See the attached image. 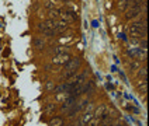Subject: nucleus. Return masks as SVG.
<instances>
[{
    "label": "nucleus",
    "mask_w": 149,
    "mask_h": 126,
    "mask_svg": "<svg viewBox=\"0 0 149 126\" xmlns=\"http://www.w3.org/2000/svg\"><path fill=\"white\" fill-rule=\"evenodd\" d=\"M44 45H45V41H44V38H35V41H34V46L37 48V49H42L44 48Z\"/></svg>",
    "instance_id": "nucleus-13"
},
{
    "label": "nucleus",
    "mask_w": 149,
    "mask_h": 126,
    "mask_svg": "<svg viewBox=\"0 0 149 126\" xmlns=\"http://www.w3.org/2000/svg\"><path fill=\"white\" fill-rule=\"evenodd\" d=\"M106 111H107V107H106V105H101L100 108H97L94 112H93V118H94V119H97V120H101L103 118L107 115V114H106Z\"/></svg>",
    "instance_id": "nucleus-9"
},
{
    "label": "nucleus",
    "mask_w": 149,
    "mask_h": 126,
    "mask_svg": "<svg viewBox=\"0 0 149 126\" xmlns=\"http://www.w3.org/2000/svg\"><path fill=\"white\" fill-rule=\"evenodd\" d=\"M69 48L68 46H58L55 48V55H59V53H68Z\"/></svg>",
    "instance_id": "nucleus-15"
},
{
    "label": "nucleus",
    "mask_w": 149,
    "mask_h": 126,
    "mask_svg": "<svg viewBox=\"0 0 149 126\" xmlns=\"http://www.w3.org/2000/svg\"><path fill=\"white\" fill-rule=\"evenodd\" d=\"M51 126H63V119L61 116H55L52 120L49 122Z\"/></svg>",
    "instance_id": "nucleus-12"
},
{
    "label": "nucleus",
    "mask_w": 149,
    "mask_h": 126,
    "mask_svg": "<svg viewBox=\"0 0 149 126\" xmlns=\"http://www.w3.org/2000/svg\"><path fill=\"white\" fill-rule=\"evenodd\" d=\"M68 24L69 23H66L65 20H61V21H56V25H55V34H61L63 32V31H66L68 30Z\"/></svg>",
    "instance_id": "nucleus-10"
},
{
    "label": "nucleus",
    "mask_w": 149,
    "mask_h": 126,
    "mask_svg": "<svg viewBox=\"0 0 149 126\" xmlns=\"http://www.w3.org/2000/svg\"><path fill=\"white\" fill-rule=\"evenodd\" d=\"M97 125H99V120L93 118V119H91V120H90V122H89V123H87L86 126H97Z\"/></svg>",
    "instance_id": "nucleus-17"
},
{
    "label": "nucleus",
    "mask_w": 149,
    "mask_h": 126,
    "mask_svg": "<svg viewBox=\"0 0 149 126\" xmlns=\"http://www.w3.org/2000/svg\"><path fill=\"white\" fill-rule=\"evenodd\" d=\"M128 34L132 36V38H139V36H145L146 35V27L142 23H132V24L128 25Z\"/></svg>",
    "instance_id": "nucleus-2"
},
{
    "label": "nucleus",
    "mask_w": 149,
    "mask_h": 126,
    "mask_svg": "<svg viewBox=\"0 0 149 126\" xmlns=\"http://www.w3.org/2000/svg\"><path fill=\"white\" fill-rule=\"evenodd\" d=\"M70 59L72 58H70L69 53H59V55H55L52 58V63L54 65H66Z\"/></svg>",
    "instance_id": "nucleus-6"
},
{
    "label": "nucleus",
    "mask_w": 149,
    "mask_h": 126,
    "mask_svg": "<svg viewBox=\"0 0 149 126\" xmlns=\"http://www.w3.org/2000/svg\"><path fill=\"white\" fill-rule=\"evenodd\" d=\"M93 88H94V81H93V80H86V81H84L80 87H77V88H76V90H74L70 95H72V97H74V98L77 100L80 95H83V94H86V92L91 91Z\"/></svg>",
    "instance_id": "nucleus-3"
},
{
    "label": "nucleus",
    "mask_w": 149,
    "mask_h": 126,
    "mask_svg": "<svg viewBox=\"0 0 149 126\" xmlns=\"http://www.w3.org/2000/svg\"><path fill=\"white\" fill-rule=\"evenodd\" d=\"M142 11V6H131V7L127 10V14H125V18L127 20H131V18H135L141 14Z\"/></svg>",
    "instance_id": "nucleus-7"
},
{
    "label": "nucleus",
    "mask_w": 149,
    "mask_h": 126,
    "mask_svg": "<svg viewBox=\"0 0 149 126\" xmlns=\"http://www.w3.org/2000/svg\"><path fill=\"white\" fill-rule=\"evenodd\" d=\"M138 66H139V65H138L136 62H132V63H130V69H138Z\"/></svg>",
    "instance_id": "nucleus-19"
},
{
    "label": "nucleus",
    "mask_w": 149,
    "mask_h": 126,
    "mask_svg": "<svg viewBox=\"0 0 149 126\" xmlns=\"http://www.w3.org/2000/svg\"><path fill=\"white\" fill-rule=\"evenodd\" d=\"M45 7H47V8H49V10H52V8H55V4H54L52 1H49V0H48V1L45 3Z\"/></svg>",
    "instance_id": "nucleus-18"
},
{
    "label": "nucleus",
    "mask_w": 149,
    "mask_h": 126,
    "mask_svg": "<svg viewBox=\"0 0 149 126\" xmlns=\"http://www.w3.org/2000/svg\"><path fill=\"white\" fill-rule=\"evenodd\" d=\"M38 28H40V31H42V34H44V35H48V36H51V35H55V31H54L52 28H49V27L45 24V23H41V24L38 25Z\"/></svg>",
    "instance_id": "nucleus-11"
},
{
    "label": "nucleus",
    "mask_w": 149,
    "mask_h": 126,
    "mask_svg": "<svg viewBox=\"0 0 149 126\" xmlns=\"http://www.w3.org/2000/svg\"><path fill=\"white\" fill-rule=\"evenodd\" d=\"M63 1H65V3H68V1H70V0H63Z\"/></svg>",
    "instance_id": "nucleus-21"
},
{
    "label": "nucleus",
    "mask_w": 149,
    "mask_h": 126,
    "mask_svg": "<svg viewBox=\"0 0 149 126\" xmlns=\"http://www.w3.org/2000/svg\"><path fill=\"white\" fill-rule=\"evenodd\" d=\"M87 104H89V101L87 100H82L80 102H76L72 108L68 111V116L69 118H72V116H74L76 114H79L80 111H83V109L87 107Z\"/></svg>",
    "instance_id": "nucleus-5"
},
{
    "label": "nucleus",
    "mask_w": 149,
    "mask_h": 126,
    "mask_svg": "<svg viewBox=\"0 0 149 126\" xmlns=\"http://www.w3.org/2000/svg\"><path fill=\"white\" fill-rule=\"evenodd\" d=\"M139 77H143V78H146V67H143V69H139Z\"/></svg>",
    "instance_id": "nucleus-16"
},
{
    "label": "nucleus",
    "mask_w": 149,
    "mask_h": 126,
    "mask_svg": "<svg viewBox=\"0 0 149 126\" xmlns=\"http://www.w3.org/2000/svg\"><path fill=\"white\" fill-rule=\"evenodd\" d=\"M76 102H77V100H76L74 97H72V95H69V97L65 98V101H63V104H62L61 109H62V111H69Z\"/></svg>",
    "instance_id": "nucleus-8"
},
{
    "label": "nucleus",
    "mask_w": 149,
    "mask_h": 126,
    "mask_svg": "<svg viewBox=\"0 0 149 126\" xmlns=\"http://www.w3.org/2000/svg\"><path fill=\"white\" fill-rule=\"evenodd\" d=\"M82 65V59L80 58H76V59H70L65 65V69H63V77L65 78H69L72 76L76 74V72L79 70V67Z\"/></svg>",
    "instance_id": "nucleus-1"
},
{
    "label": "nucleus",
    "mask_w": 149,
    "mask_h": 126,
    "mask_svg": "<svg viewBox=\"0 0 149 126\" xmlns=\"http://www.w3.org/2000/svg\"><path fill=\"white\" fill-rule=\"evenodd\" d=\"M114 126H124V123H121V122H118V123H116Z\"/></svg>",
    "instance_id": "nucleus-20"
},
{
    "label": "nucleus",
    "mask_w": 149,
    "mask_h": 126,
    "mask_svg": "<svg viewBox=\"0 0 149 126\" xmlns=\"http://www.w3.org/2000/svg\"><path fill=\"white\" fill-rule=\"evenodd\" d=\"M91 119H93V104H90V109H89V111L86 109L84 114L80 115V118H79V120H77L76 126H86Z\"/></svg>",
    "instance_id": "nucleus-4"
},
{
    "label": "nucleus",
    "mask_w": 149,
    "mask_h": 126,
    "mask_svg": "<svg viewBox=\"0 0 149 126\" xmlns=\"http://www.w3.org/2000/svg\"><path fill=\"white\" fill-rule=\"evenodd\" d=\"M130 4H131V0H121V1H120V6H118V7L121 8V10H125V8L130 7Z\"/></svg>",
    "instance_id": "nucleus-14"
}]
</instances>
